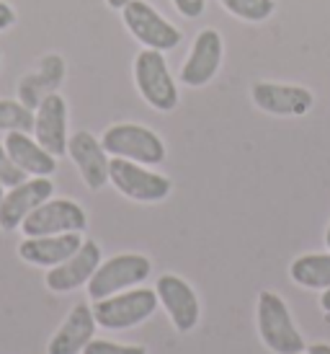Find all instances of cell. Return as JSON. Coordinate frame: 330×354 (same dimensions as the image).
<instances>
[{
    "mask_svg": "<svg viewBox=\"0 0 330 354\" xmlns=\"http://www.w3.org/2000/svg\"><path fill=\"white\" fill-rule=\"evenodd\" d=\"M307 354H330V344H325V342H318V344L310 346V352Z\"/></svg>",
    "mask_w": 330,
    "mask_h": 354,
    "instance_id": "4316f807",
    "label": "cell"
},
{
    "mask_svg": "<svg viewBox=\"0 0 330 354\" xmlns=\"http://www.w3.org/2000/svg\"><path fill=\"white\" fill-rule=\"evenodd\" d=\"M157 292L150 287H132L124 292H117L111 297L96 300L93 303V315L96 324L108 328V331H124V328H135L142 321L157 310Z\"/></svg>",
    "mask_w": 330,
    "mask_h": 354,
    "instance_id": "3957f363",
    "label": "cell"
},
{
    "mask_svg": "<svg viewBox=\"0 0 330 354\" xmlns=\"http://www.w3.org/2000/svg\"><path fill=\"white\" fill-rule=\"evenodd\" d=\"M325 243H328V248H330V225H328V230H325Z\"/></svg>",
    "mask_w": 330,
    "mask_h": 354,
    "instance_id": "4dcf8cb0",
    "label": "cell"
},
{
    "mask_svg": "<svg viewBox=\"0 0 330 354\" xmlns=\"http://www.w3.org/2000/svg\"><path fill=\"white\" fill-rule=\"evenodd\" d=\"M135 83L139 96L155 111H173L178 106V86L165 62V52L145 50L135 57Z\"/></svg>",
    "mask_w": 330,
    "mask_h": 354,
    "instance_id": "5b68a950",
    "label": "cell"
},
{
    "mask_svg": "<svg viewBox=\"0 0 330 354\" xmlns=\"http://www.w3.org/2000/svg\"><path fill=\"white\" fill-rule=\"evenodd\" d=\"M13 24H16V10L10 8L8 3H3V0H0V31L10 29Z\"/></svg>",
    "mask_w": 330,
    "mask_h": 354,
    "instance_id": "484cf974",
    "label": "cell"
},
{
    "mask_svg": "<svg viewBox=\"0 0 330 354\" xmlns=\"http://www.w3.org/2000/svg\"><path fill=\"white\" fill-rule=\"evenodd\" d=\"M6 150L13 163L29 176H52L57 171V158L41 148L37 138H31V132H8Z\"/></svg>",
    "mask_w": 330,
    "mask_h": 354,
    "instance_id": "d6986e66",
    "label": "cell"
},
{
    "mask_svg": "<svg viewBox=\"0 0 330 354\" xmlns=\"http://www.w3.org/2000/svg\"><path fill=\"white\" fill-rule=\"evenodd\" d=\"M83 354H147V349L137 344H117L108 339H90Z\"/></svg>",
    "mask_w": 330,
    "mask_h": 354,
    "instance_id": "603a6c76",
    "label": "cell"
},
{
    "mask_svg": "<svg viewBox=\"0 0 330 354\" xmlns=\"http://www.w3.org/2000/svg\"><path fill=\"white\" fill-rule=\"evenodd\" d=\"M153 272L150 259L142 254H117L101 261V266L96 269V274L90 277L88 282V297L90 300H104L117 292L132 290V287L142 285Z\"/></svg>",
    "mask_w": 330,
    "mask_h": 354,
    "instance_id": "277c9868",
    "label": "cell"
},
{
    "mask_svg": "<svg viewBox=\"0 0 330 354\" xmlns=\"http://www.w3.org/2000/svg\"><path fill=\"white\" fill-rule=\"evenodd\" d=\"M289 277L294 285L307 290L330 287V251L328 254H302L289 264Z\"/></svg>",
    "mask_w": 330,
    "mask_h": 354,
    "instance_id": "ffe728a7",
    "label": "cell"
},
{
    "mask_svg": "<svg viewBox=\"0 0 330 354\" xmlns=\"http://www.w3.org/2000/svg\"><path fill=\"white\" fill-rule=\"evenodd\" d=\"M224 10H230L235 19L248 21V24H261L271 19L276 10V0H220Z\"/></svg>",
    "mask_w": 330,
    "mask_h": 354,
    "instance_id": "44dd1931",
    "label": "cell"
},
{
    "mask_svg": "<svg viewBox=\"0 0 330 354\" xmlns=\"http://www.w3.org/2000/svg\"><path fill=\"white\" fill-rule=\"evenodd\" d=\"M122 19L129 34L135 37L145 50H160L171 52L175 50L184 34L175 29L168 19H163L147 0H132L122 8Z\"/></svg>",
    "mask_w": 330,
    "mask_h": 354,
    "instance_id": "52a82bcc",
    "label": "cell"
},
{
    "mask_svg": "<svg viewBox=\"0 0 330 354\" xmlns=\"http://www.w3.org/2000/svg\"><path fill=\"white\" fill-rule=\"evenodd\" d=\"M34 138L55 158L68 153V101L59 93L47 96L37 106V111H34Z\"/></svg>",
    "mask_w": 330,
    "mask_h": 354,
    "instance_id": "5bb4252c",
    "label": "cell"
},
{
    "mask_svg": "<svg viewBox=\"0 0 330 354\" xmlns=\"http://www.w3.org/2000/svg\"><path fill=\"white\" fill-rule=\"evenodd\" d=\"M26 178H29V174H23V171L13 163V158L8 156L6 145H0V184L6 189H10V187H19L21 181H26Z\"/></svg>",
    "mask_w": 330,
    "mask_h": 354,
    "instance_id": "cb8c5ba5",
    "label": "cell"
},
{
    "mask_svg": "<svg viewBox=\"0 0 330 354\" xmlns=\"http://www.w3.org/2000/svg\"><path fill=\"white\" fill-rule=\"evenodd\" d=\"M253 104L273 117H304L315 106V96L304 86H287V83H269L258 80L251 88Z\"/></svg>",
    "mask_w": 330,
    "mask_h": 354,
    "instance_id": "30bf717a",
    "label": "cell"
},
{
    "mask_svg": "<svg viewBox=\"0 0 330 354\" xmlns=\"http://www.w3.org/2000/svg\"><path fill=\"white\" fill-rule=\"evenodd\" d=\"M108 184L117 187L119 194L135 199V202H145V205H155L163 202L171 194V178L163 174L150 171L142 163L126 160V158H111L108 163Z\"/></svg>",
    "mask_w": 330,
    "mask_h": 354,
    "instance_id": "8992f818",
    "label": "cell"
},
{
    "mask_svg": "<svg viewBox=\"0 0 330 354\" xmlns=\"http://www.w3.org/2000/svg\"><path fill=\"white\" fill-rule=\"evenodd\" d=\"M155 292L168 318L173 321L175 331L186 334V331L196 328L199 318H202V305H199L194 287L186 279H181L178 274H163L155 282Z\"/></svg>",
    "mask_w": 330,
    "mask_h": 354,
    "instance_id": "7c38bea8",
    "label": "cell"
},
{
    "mask_svg": "<svg viewBox=\"0 0 330 354\" xmlns=\"http://www.w3.org/2000/svg\"><path fill=\"white\" fill-rule=\"evenodd\" d=\"M3 197H6V187L0 184V205H3Z\"/></svg>",
    "mask_w": 330,
    "mask_h": 354,
    "instance_id": "f546056e",
    "label": "cell"
},
{
    "mask_svg": "<svg viewBox=\"0 0 330 354\" xmlns=\"http://www.w3.org/2000/svg\"><path fill=\"white\" fill-rule=\"evenodd\" d=\"M68 156L72 158V163L78 166L80 176L86 181V187L90 192H98L108 184V163L111 158L104 150L101 140L96 135H90L86 129L75 132L68 142Z\"/></svg>",
    "mask_w": 330,
    "mask_h": 354,
    "instance_id": "9a60e30c",
    "label": "cell"
},
{
    "mask_svg": "<svg viewBox=\"0 0 330 354\" xmlns=\"http://www.w3.org/2000/svg\"><path fill=\"white\" fill-rule=\"evenodd\" d=\"M171 3L184 19H199L206 10V0H171Z\"/></svg>",
    "mask_w": 330,
    "mask_h": 354,
    "instance_id": "d4e9b609",
    "label": "cell"
},
{
    "mask_svg": "<svg viewBox=\"0 0 330 354\" xmlns=\"http://www.w3.org/2000/svg\"><path fill=\"white\" fill-rule=\"evenodd\" d=\"M0 132H34V111L21 101H0Z\"/></svg>",
    "mask_w": 330,
    "mask_h": 354,
    "instance_id": "7402d4cb",
    "label": "cell"
},
{
    "mask_svg": "<svg viewBox=\"0 0 330 354\" xmlns=\"http://www.w3.org/2000/svg\"><path fill=\"white\" fill-rule=\"evenodd\" d=\"M126 3H132V0H106V6L108 8H114V10H122Z\"/></svg>",
    "mask_w": 330,
    "mask_h": 354,
    "instance_id": "f1b7e54d",
    "label": "cell"
},
{
    "mask_svg": "<svg viewBox=\"0 0 330 354\" xmlns=\"http://www.w3.org/2000/svg\"><path fill=\"white\" fill-rule=\"evenodd\" d=\"M52 194H55V184L49 176H31L21 181L19 187H10L0 205V230L13 233L41 202L52 199Z\"/></svg>",
    "mask_w": 330,
    "mask_h": 354,
    "instance_id": "8fae6325",
    "label": "cell"
},
{
    "mask_svg": "<svg viewBox=\"0 0 330 354\" xmlns=\"http://www.w3.org/2000/svg\"><path fill=\"white\" fill-rule=\"evenodd\" d=\"M83 246V236L80 233H59V236H39V238H23L19 243V256L26 264L34 266H52L68 261Z\"/></svg>",
    "mask_w": 330,
    "mask_h": 354,
    "instance_id": "e0dca14e",
    "label": "cell"
},
{
    "mask_svg": "<svg viewBox=\"0 0 330 354\" xmlns=\"http://www.w3.org/2000/svg\"><path fill=\"white\" fill-rule=\"evenodd\" d=\"M88 227L86 209L72 199H47L31 212L21 230L26 238L59 236V233H83Z\"/></svg>",
    "mask_w": 330,
    "mask_h": 354,
    "instance_id": "ba28073f",
    "label": "cell"
},
{
    "mask_svg": "<svg viewBox=\"0 0 330 354\" xmlns=\"http://www.w3.org/2000/svg\"><path fill=\"white\" fill-rule=\"evenodd\" d=\"M101 145L111 158H126L142 166H157L165 160V142L155 129L135 122H119L104 132Z\"/></svg>",
    "mask_w": 330,
    "mask_h": 354,
    "instance_id": "7a4b0ae2",
    "label": "cell"
},
{
    "mask_svg": "<svg viewBox=\"0 0 330 354\" xmlns=\"http://www.w3.org/2000/svg\"><path fill=\"white\" fill-rule=\"evenodd\" d=\"M96 315L93 308L78 303L49 339L47 354H83L90 339H96Z\"/></svg>",
    "mask_w": 330,
    "mask_h": 354,
    "instance_id": "2e32d148",
    "label": "cell"
},
{
    "mask_svg": "<svg viewBox=\"0 0 330 354\" xmlns=\"http://www.w3.org/2000/svg\"><path fill=\"white\" fill-rule=\"evenodd\" d=\"M320 305H322V310H325V313L330 315V287H328V290H322Z\"/></svg>",
    "mask_w": 330,
    "mask_h": 354,
    "instance_id": "83f0119b",
    "label": "cell"
},
{
    "mask_svg": "<svg viewBox=\"0 0 330 354\" xmlns=\"http://www.w3.org/2000/svg\"><path fill=\"white\" fill-rule=\"evenodd\" d=\"M302 354H304V352H302Z\"/></svg>",
    "mask_w": 330,
    "mask_h": 354,
    "instance_id": "1f68e13d",
    "label": "cell"
},
{
    "mask_svg": "<svg viewBox=\"0 0 330 354\" xmlns=\"http://www.w3.org/2000/svg\"><path fill=\"white\" fill-rule=\"evenodd\" d=\"M104 256H101V246L96 241H83V246L70 256L68 261L52 266L47 272V287L52 292H72L78 287L88 285L90 277L96 274V269L101 266Z\"/></svg>",
    "mask_w": 330,
    "mask_h": 354,
    "instance_id": "4fadbf2b",
    "label": "cell"
},
{
    "mask_svg": "<svg viewBox=\"0 0 330 354\" xmlns=\"http://www.w3.org/2000/svg\"><path fill=\"white\" fill-rule=\"evenodd\" d=\"M258 334L261 342L273 354H302L307 349V342L302 339L300 328L291 321V313L282 295H276L271 290H263L258 295Z\"/></svg>",
    "mask_w": 330,
    "mask_h": 354,
    "instance_id": "6da1fadb",
    "label": "cell"
},
{
    "mask_svg": "<svg viewBox=\"0 0 330 354\" xmlns=\"http://www.w3.org/2000/svg\"><path fill=\"white\" fill-rule=\"evenodd\" d=\"M62 78H65V59L59 55H47L41 59L39 70L26 75L19 83V101L23 106H29L31 111H37V106L47 96L57 93Z\"/></svg>",
    "mask_w": 330,
    "mask_h": 354,
    "instance_id": "ac0fdd59",
    "label": "cell"
},
{
    "mask_svg": "<svg viewBox=\"0 0 330 354\" xmlns=\"http://www.w3.org/2000/svg\"><path fill=\"white\" fill-rule=\"evenodd\" d=\"M224 57V39L217 29H202L196 34L191 52L181 68V83L188 88H202L220 73Z\"/></svg>",
    "mask_w": 330,
    "mask_h": 354,
    "instance_id": "9c48e42d",
    "label": "cell"
}]
</instances>
